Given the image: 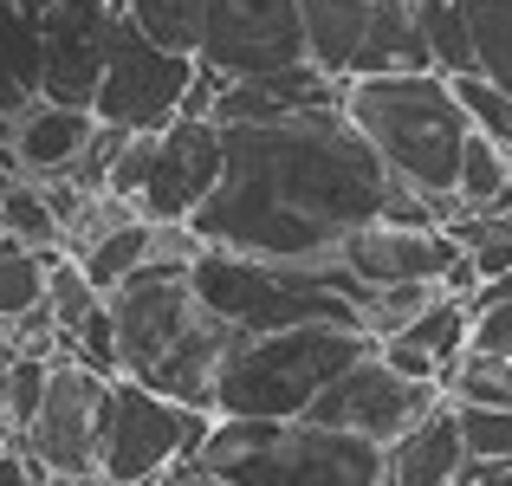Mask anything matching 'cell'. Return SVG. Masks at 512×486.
<instances>
[{
    "label": "cell",
    "instance_id": "6da1fadb",
    "mask_svg": "<svg viewBox=\"0 0 512 486\" xmlns=\"http://www.w3.org/2000/svg\"><path fill=\"white\" fill-rule=\"evenodd\" d=\"M389 175L338 104L221 130V182L188 214L195 247L247 260L331 266L357 227L383 214Z\"/></svg>",
    "mask_w": 512,
    "mask_h": 486
},
{
    "label": "cell",
    "instance_id": "7a4b0ae2",
    "mask_svg": "<svg viewBox=\"0 0 512 486\" xmlns=\"http://www.w3.org/2000/svg\"><path fill=\"white\" fill-rule=\"evenodd\" d=\"M344 124L370 143L389 182L415 188L441 214L454 208V175H461V143H467V111L454 98V78L441 72H376V78H344L338 85Z\"/></svg>",
    "mask_w": 512,
    "mask_h": 486
},
{
    "label": "cell",
    "instance_id": "3957f363",
    "mask_svg": "<svg viewBox=\"0 0 512 486\" xmlns=\"http://www.w3.org/2000/svg\"><path fill=\"white\" fill-rule=\"evenodd\" d=\"M182 467L221 486H383V448L312 415H214Z\"/></svg>",
    "mask_w": 512,
    "mask_h": 486
},
{
    "label": "cell",
    "instance_id": "277c9868",
    "mask_svg": "<svg viewBox=\"0 0 512 486\" xmlns=\"http://www.w3.org/2000/svg\"><path fill=\"white\" fill-rule=\"evenodd\" d=\"M201 312H214L227 331H286V324H357V292L338 260L331 266H292V260H247V253L201 247L188 260Z\"/></svg>",
    "mask_w": 512,
    "mask_h": 486
},
{
    "label": "cell",
    "instance_id": "5b68a950",
    "mask_svg": "<svg viewBox=\"0 0 512 486\" xmlns=\"http://www.w3.org/2000/svg\"><path fill=\"white\" fill-rule=\"evenodd\" d=\"M370 350L357 324H286L234 337L221 357L208 415H305Z\"/></svg>",
    "mask_w": 512,
    "mask_h": 486
},
{
    "label": "cell",
    "instance_id": "8992f818",
    "mask_svg": "<svg viewBox=\"0 0 512 486\" xmlns=\"http://www.w3.org/2000/svg\"><path fill=\"white\" fill-rule=\"evenodd\" d=\"M208 422L214 415L156 396L137 376H111V383H104V402H98V448H91V467H98L104 486H156L201 448Z\"/></svg>",
    "mask_w": 512,
    "mask_h": 486
},
{
    "label": "cell",
    "instance_id": "52a82bcc",
    "mask_svg": "<svg viewBox=\"0 0 512 486\" xmlns=\"http://www.w3.org/2000/svg\"><path fill=\"white\" fill-rule=\"evenodd\" d=\"M188 85H195V52L156 46V39H143L117 13L111 52H104V78L91 91V117L104 130H163L182 117Z\"/></svg>",
    "mask_w": 512,
    "mask_h": 486
},
{
    "label": "cell",
    "instance_id": "ba28073f",
    "mask_svg": "<svg viewBox=\"0 0 512 486\" xmlns=\"http://www.w3.org/2000/svg\"><path fill=\"white\" fill-rule=\"evenodd\" d=\"M195 65L214 78H260L305 65V20L299 0H201V33H195Z\"/></svg>",
    "mask_w": 512,
    "mask_h": 486
},
{
    "label": "cell",
    "instance_id": "9c48e42d",
    "mask_svg": "<svg viewBox=\"0 0 512 486\" xmlns=\"http://www.w3.org/2000/svg\"><path fill=\"white\" fill-rule=\"evenodd\" d=\"M104 312H111V331H117L124 376H143L201 318V299L188 286V260H143L124 286L104 292Z\"/></svg>",
    "mask_w": 512,
    "mask_h": 486
},
{
    "label": "cell",
    "instance_id": "30bf717a",
    "mask_svg": "<svg viewBox=\"0 0 512 486\" xmlns=\"http://www.w3.org/2000/svg\"><path fill=\"white\" fill-rule=\"evenodd\" d=\"M111 376L85 370L78 357H52L46 370V396H39L33 422L20 428V448L26 461L39 467L46 480H72V474H98L91 467V448H98V402Z\"/></svg>",
    "mask_w": 512,
    "mask_h": 486
},
{
    "label": "cell",
    "instance_id": "8fae6325",
    "mask_svg": "<svg viewBox=\"0 0 512 486\" xmlns=\"http://www.w3.org/2000/svg\"><path fill=\"white\" fill-rule=\"evenodd\" d=\"M435 402H441L435 383H409V376H396L383 357H376V344H370L305 415L325 422V428H338V435L370 441V448H389V441H396L402 428H415Z\"/></svg>",
    "mask_w": 512,
    "mask_h": 486
},
{
    "label": "cell",
    "instance_id": "7c38bea8",
    "mask_svg": "<svg viewBox=\"0 0 512 486\" xmlns=\"http://www.w3.org/2000/svg\"><path fill=\"white\" fill-rule=\"evenodd\" d=\"M117 33L111 0H52L39 13V98L91 111V91L104 78V52Z\"/></svg>",
    "mask_w": 512,
    "mask_h": 486
},
{
    "label": "cell",
    "instance_id": "4fadbf2b",
    "mask_svg": "<svg viewBox=\"0 0 512 486\" xmlns=\"http://www.w3.org/2000/svg\"><path fill=\"white\" fill-rule=\"evenodd\" d=\"M221 182V124L208 117H175L156 130L150 175L137 188V214L150 227H188V214Z\"/></svg>",
    "mask_w": 512,
    "mask_h": 486
},
{
    "label": "cell",
    "instance_id": "5bb4252c",
    "mask_svg": "<svg viewBox=\"0 0 512 486\" xmlns=\"http://www.w3.org/2000/svg\"><path fill=\"white\" fill-rule=\"evenodd\" d=\"M338 266L350 273V286H363V292H376V286H448V273L461 266V240L448 227L370 221L338 247Z\"/></svg>",
    "mask_w": 512,
    "mask_h": 486
},
{
    "label": "cell",
    "instance_id": "9a60e30c",
    "mask_svg": "<svg viewBox=\"0 0 512 486\" xmlns=\"http://www.w3.org/2000/svg\"><path fill=\"white\" fill-rule=\"evenodd\" d=\"M338 85L344 78L318 72L312 59L305 65H286V72H260V78H227L208 104V124H273V117H292V111H318V104H338Z\"/></svg>",
    "mask_w": 512,
    "mask_h": 486
},
{
    "label": "cell",
    "instance_id": "2e32d148",
    "mask_svg": "<svg viewBox=\"0 0 512 486\" xmlns=\"http://www.w3.org/2000/svg\"><path fill=\"white\" fill-rule=\"evenodd\" d=\"M461 350H467V299H448V292H441L428 312H415L402 331H389L383 344H376V357L396 376L435 383L441 396H448V376H454V363H461Z\"/></svg>",
    "mask_w": 512,
    "mask_h": 486
},
{
    "label": "cell",
    "instance_id": "e0dca14e",
    "mask_svg": "<svg viewBox=\"0 0 512 486\" xmlns=\"http://www.w3.org/2000/svg\"><path fill=\"white\" fill-rule=\"evenodd\" d=\"M234 337H240V331H227V324L214 318V312H201V318L163 350V357H156L150 370L137 376V383H143V389H156V396H169V402H182V409H201V415H208V402H214V376H221V357L234 350Z\"/></svg>",
    "mask_w": 512,
    "mask_h": 486
},
{
    "label": "cell",
    "instance_id": "ac0fdd59",
    "mask_svg": "<svg viewBox=\"0 0 512 486\" xmlns=\"http://www.w3.org/2000/svg\"><path fill=\"white\" fill-rule=\"evenodd\" d=\"M467 467L461 448V409L454 396H441L415 428H402L383 448V486H454Z\"/></svg>",
    "mask_w": 512,
    "mask_h": 486
},
{
    "label": "cell",
    "instance_id": "d6986e66",
    "mask_svg": "<svg viewBox=\"0 0 512 486\" xmlns=\"http://www.w3.org/2000/svg\"><path fill=\"white\" fill-rule=\"evenodd\" d=\"M91 137H98V117H91V111H72V104H46V98H39L33 111H20L13 130H7L13 175H26V182H52V175H65L78 156H85Z\"/></svg>",
    "mask_w": 512,
    "mask_h": 486
},
{
    "label": "cell",
    "instance_id": "ffe728a7",
    "mask_svg": "<svg viewBox=\"0 0 512 486\" xmlns=\"http://www.w3.org/2000/svg\"><path fill=\"white\" fill-rule=\"evenodd\" d=\"M376 72H435L428 65V0H376L350 78Z\"/></svg>",
    "mask_w": 512,
    "mask_h": 486
},
{
    "label": "cell",
    "instance_id": "44dd1931",
    "mask_svg": "<svg viewBox=\"0 0 512 486\" xmlns=\"http://www.w3.org/2000/svg\"><path fill=\"white\" fill-rule=\"evenodd\" d=\"M39 104V13L26 0H0V117Z\"/></svg>",
    "mask_w": 512,
    "mask_h": 486
},
{
    "label": "cell",
    "instance_id": "7402d4cb",
    "mask_svg": "<svg viewBox=\"0 0 512 486\" xmlns=\"http://www.w3.org/2000/svg\"><path fill=\"white\" fill-rule=\"evenodd\" d=\"M376 0H299V20H305V59L331 78H350L363 46V26H370Z\"/></svg>",
    "mask_w": 512,
    "mask_h": 486
},
{
    "label": "cell",
    "instance_id": "603a6c76",
    "mask_svg": "<svg viewBox=\"0 0 512 486\" xmlns=\"http://www.w3.org/2000/svg\"><path fill=\"white\" fill-rule=\"evenodd\" d=\"M506 201H512V156L493 137L467 130L461 175H454V208L461 214H487V208H506Z\"/></svg>",
    "mask_w": 512,
    "mask_h": 486
},
{
    "label": "cell",
    "instance_id": "cb8c5ba5",
    "mask_svg": "<svg viewBox=\"0 0 512 486\" xmlns=\"http://www.w3.org/2000/svg\"><path fill=\"white\" fill-rule=\"evenodd\" d=\"M474 39V78L512 98V0H454Z\"/></svg>",
    "mask_w": 512,
    "mask_h": 486
},
{
    "label": "cell",
    "instance_id": "d4e9b609",
    "mask_svg": "<svg viewBox=\"0 0 512 486\" xmlns=\"http://www.w3.org/2000/svg\"><path fill=\"white\" fill-rule=\"evenodd\" d=\"M150 240H156V227L143 221V214H130L124 227H111V234H98L91 247H78L72 260L85 266V279H91L98 292H111V286H124V279L137 273L143 260H150Z\"/></svg>",
    "mask_w": 512,
    "mask_h": 486
},
{
    "label": "cell",
    "instance_id": "484cf974",
    "mask_svg": "<svg viewBox=\"0 0 512 486\" xmlns=\"http://www.w3.org/2000/svg\"><path fill=\"white\" fill-rule=\"evenodd\" d=\"M0 234L33 247V253L59 247V221H52V208H46V188L26 182V175H7V182H0Z\"/></svg>",
    "mask_w": 512,
    "mask_h": 486
},
{
    "label": "cell",
    "instance_id": "4316f807",
    "mask_svg": "<svg viewBox=\"0 0 512 486\" xmlns=\"http://www.w3.org/2000/svg\"><path fill=\"white\" fill-rule=\"evenodd\" d=\"M448 234L461 240V253L474 260L480 286H500V279H512V227H506L500 208H487V214H454Z\"/></svg>",
    "mask_w": 512,
    "mask_h": 486
},
{
    "label": "cell",
    "instance_id": "83f0119b",
    "mask_svg": "<svg viewBox=\"0 0 512 486\" xmlns=\"http://www.w3.org/2000/svg\"><path fill=\"white\" fill-rule=\"evenodd\" d=\"M98 305H104V292L85 279V266H78L65 247H52V253H46V312H52V324L65 331V344H72V331H78L91 312H98Z\"/></svg>",
    "mask_w": 512,
    "mask_h": 486
},
{
    "label": "cell",
    "instance_id": "f1b7e54d",
    "mask_svg": "<svg viewBox=\"0 0 512 486\" xmlns=\"http://www.w3.org/2000/svg\"><path fill=\"white\" fill-rule=\"evenodd\" d=\"M441 299V286H376V292H357V331L370 337V344H383L389 331H402L415 312H428V305Z\"/></svg>",
    "mask_w": 512,
    "mask_h": 486
},
{
    "label": "cell",
    "instance_id": "f546056e",
    "mask_svg": "<svg viewBox=\"0 0 512 486\" xmlns=\"http://www.w3.org/2000/svg\"><path fill=\"white\" fill-rule=\"evenodd\" d=\"M130 26H137L143 39H156V46L169 52H195V33H201V0H124Z\"/></svg>",
    "mask_w": 512,
    "mask_h": 486
},
{
    "label": "cell",
    "instance_id": "4dcf8cb0",
    "mask_svg": "<svg viewBox=\"0 0 512 486\" xmlns=\"http://www.w3.org/2000/svg\"><path fill=\"white\" fill-rule=\"evenodd\" d=\"M39 299H46V253H33V247L0 234V324L33 312Z\"/></svg>",
    "mask_w": 512,
    "mask_h": 486
},
{
    "label": "cell",
    "instance_id": "1f68e13d",
    "mask_svg": "<svg viewBox=\"0 0 512 486\" xmlns=\"http://www.w3.org/2000/svg\"><path fill=\"white\" fill-rule=\"evenodd\" d=\"M467 350L474 357H512V279L480 286L467 299Z\"/></svg>",
    "mask_w": 512,
    "mask_h": 486
},
{
    "label": "cell",
    "instance_id": "d6a6232c",
    "mask_svg": "<svg viewBox=\"0 0 512 486\" xmlns=\"http://www.w3.org/2000/svg\"><path fill=\"white\" fill-rule=\"evenodd\" d=\"M428 65L441 78H474V39L454 0H428Z\"/></svg>",
    "mask_w": 512,
    "mask_h": 486
},
{
    "label": "cell",
    "instance_id": "836d02e7",
    "mask_svg": "<svg viewBox=\"0 0 512 486\" xmlns=\"http://www.w3.org/2000/svg\"><path fill=\"white\" fill-rule=\"evenodd\" d=\"M448 396L480 402V409H512V357H474V350H461V363L448 376Z\"/></svg>",
    "mask_w": 512,
    "mask_h": 486
},
{
    "label": "cell",
    "instance_id": "e575fe53",
    "mask_svg": "<svg viewBox=\"0 0 512 486\" xmlns=\"http://www.w3.org/2000/svg\"><path fill=\"white\" fill-rule=\"evenodd\" d=\"M46 370H52V357H26V350H13V357L0 363V396H7V435H20V428L33 422L39 396H46Z\"/></svg>",
    "mask_w": 512,
    "mask_h": 486
},
{
    "label": "cell",
    "instance_id": "d590c367",
    "mask_svg": "<svg viewBox=\"0 0 512 486\" xmlns=\"http://www.w3.org/2000/svg\"><path fill=\"white\" fill-rule=\"evenodd\" d=\"M461 409V448L467 461L512 467V409H480V402H454Z\"/></svg>",
    "mask_w": 512,
    "mask_h": 486
},
{
    "label": "cell",
    "instance_id": "8d00e7d4",
    "mask_svg": "<svg viewBox=\"0 0 512 486\" xmlns=\"http://www.w3.org/2000/svg\"><path fill=\"white\" fill-rule=\"evenodd\" d=\"M454 98H461L467 124H474L480 137H493V143L512 156V98H506V91L480 85V78H454Z\"/></svg>",
    "mask_w": 512,
    "mask_h": 486
},
{
    "label": "cell",
    "instance_id": "74e56055",
    "mask_svg": "<svg viewBox=\"0 0 512 486\" xmlns=\"http://www.w3.org/2000/svg\"><path fill=\"white\" fill-rule=\"evenodd\" d=\"M150 156H156V130H124V137H117V156H111V182H104V195L137 201L143 175H150Z\"/></svg>",
    "mask_w": 512,
    "mask_h": 486
},
{
    "label": "cell",
    "instance_id": "f35d334b",
    "mask_svg": "<svg viewBox=\"0 0 512 486\" xmlns=\"http://www.w3.org/2000/svg\"><path fill=\"white\" fill-rule=\"evenodd\" d=\"M454 486H512V467H493V461H467Z\"/></svg>",
    "mask_w": 512,
    "mask_h": 486
},
{
    "label": "cell",
    "instance_id": "ab89813d",
    "mask_svg": "<svg viewBox=\"0 0 512 486\" xmlns=\"http://www.w3.org/2000/svg\"><path fill=\"white\" fill-rule=\"evenodd\" d=\"M156 486H221V480H208V474H188V467H175V474H163Z\"/></svg>",
    "mask_w": 512,
    "mask_h": 486
},
{
    "label": "cell",
    "instance_id": "60d3db41",
    "mask_svg": "<svg viewBox=\"0 0 512 486\" xmlns=\"http://www.w3.org/2000/svg\"><path fill=\"white\" fill-rule=\"evenodd\" d=\"M0 435H7V396H0Z\"/></svg>",
    "mask_w": 512,
    "mask_h": 486
},
{
    "label": "cell",
    "instance_id": "b9f144b4",
    "mask_svg": "<svg viewBox=\"0 0 512 486\" xmlns=\"http://www.w3.org/2000/svg\"><path fill=\"white\" fill-rule=\"evenodd\" d=\"M111 7H124V0H111Z\"/></svg>",
    "mask_w": 512,
    "mask_h": 486
},
{
    "label": "cell",
    "instance_id": "7bdbcfd3",
    "mask_svg": "<svg viewBox=\"0 0 512 486\" xmlns=\"http://www.w3.org/2000/svg\"><path fill=\"white\" fill-rule=\"evenodd\" d=\"M39 486H46V480H39Z\"/></svg>",
    "mask_w": 512,
    "mask_h": 486
}]
</instances>
